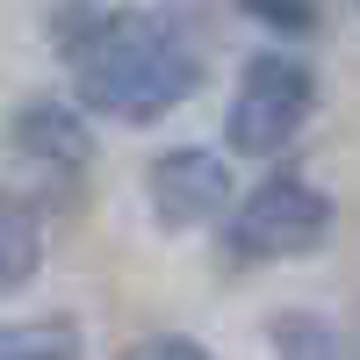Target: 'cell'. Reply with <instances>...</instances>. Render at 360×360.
I'll list each match as a JSON object with an SVG mask.
<instances>
[{
	"mask_svg": "<svg viewBox=\"0 0 360 360\" xmlns=\"http://www.w3.org/2000/svg\"><path fill=\"white\" fill-rule=\"evenodd\" d=\"M51 44L72 65L79 101L123 130L166 123L202 86V58L173 22L144 8H101V0H65L51 15Z\"/></svg>",
	"mask_w": 360,
	"mask_h": 360,
	"instance_id": "1",
	"label": "cell"
},
{
	"mask_svg": "<svg viewBox=\"0 0 360 360\" xmlns=\"http://www.w3.org/2000/svg\"><path fill=\"white\" fill-rule=\"evenodd\" d=\"M317 108V79L303 58L288 51H259L245 72H238V94H231V152L245 159H274L281 144L310 123Z\"/></svg>",
	"mask_w": 360,
	"mask_h": 360,
	"instance_id": "2",
	"label": "cell"
},
{
	"mask_svg": "<svg viewBox=\"0 0 360 360\" xmlns=\"http://www.w3.org/2000/svg\"><path fill=\"white\" fill-rule=\"evenodd\" d=\"M324 238H332V202L295 173L259 180L231 217V252L238 259H303Z\"/></svg>",
	"mask_w": 360,
	"mask_h": 360,
	"instance_id": "3",
	"label": "cell"
},
{
	"mask_svg": "<svg viewBox=\"0 0 360 360\" xmlns=\"http://www.w3.org/2000/svg\"><path fill=\"white\" fill-rule=\"evenodd\" d=\"M144 202L159 231H195L231 202V159H217L209 144H173L144 166Z\"/></svg>",
	"mask_w": 360,
	"mask_h": 360,
	"instance_id": "4",
	"label": "cell"
},
{
	"mask_svg": "<svg viewBox=\"0 0 360 360\" xmlns=\"http://www.w3.org/2000/svg\"><path fill=\"white\" fill-rule=\"evenodd\" d=\"M15 152L44 173H79L86 166V123L65 101H29L15 115Z\"/></svg>",
	"mask_w": 360,
	"mask_h": 360,
	"instance_id": "5",
	"label": "cell"
},
{
	"mask_svg": "<svg viewBox=\"0 0 360 360\" xmlns=\"http://www.w3.org/2000/svg\"><path fill=\"white\" fill-rule=\"evenodd\" d=\"M266 339H274V360H346L339 332L317 310H281L274 324H266Z\"/></svg>",
	"mask_w": 360,
	"mask_h": 360,
	"instance_id": "6",
	"label": "cell"
},
{
	"mask_svg": "<svg viewBox=\"0 0 360 360\" xmlns=\"http://www.w3.org/2000/svg\"><path fill=\"white\" fill-rule=\"evenodd\" d=\"M0 360H79V324L72 317H37V324H15Z\"/></svg>",
	"mask_w": 360,
	"mask_h": 360,
	"instance_id": "7",
	"label": "cell"
},
{
	"mask_svg": "<svg viewBox=\"0 0 360 360\" xmlns=\"http://www.w3.org/2000/svg\"><path fill=\"white\" fill-rule=\"evenodd\" d=\"M29 274H37V231H29V209L15 202V209H8V274H0V281L22 288Z\"/></svg>",
	"mask_w": 360,
	"mask_h": 360,
	"instance_id": "8",
	"label": "cell"
},
{
	"mask_svg": "<svg viewBox=\"0 0 360 360\" xmlns=\"http://www.w3.org/2000/svg\"><path fill=\"white\" fill-rule=\"evenodd\" d=\"M238 8H252L266 29H310V0H238Z\"/></svg>",
	"mask_w": 360,
	"mask_h": 360,
	"instance_id": "9",
	"label": "cell"
},
{
	"mask_svg": "<svg viewBox=\"0 0 360 360\" xmlns=\"http://www.w3.org/2000/svg\"><path fill=\"white\" fill-rule=\"evenodd\" d=\"M144 360H209V353H202L195 339H166V346H152Z\"/></svg>",
	"mask_w": 360,
	"mask_h": 360,
	"instance_id": "10",
	"label": "cell"
}]
</instances>
